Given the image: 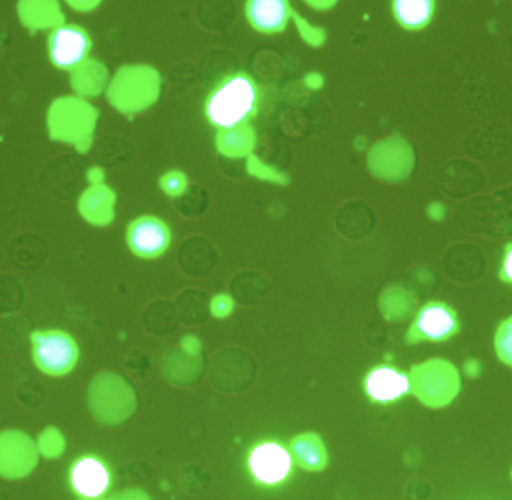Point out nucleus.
<instances>
[{
  "label": "nucleus",
  "mask_w": 512,
  "mask_h": 500,
  "mask_svg": "<svg viewBox=\"0 0 512 500\" xmlns=\"http://www.w3.org/2000/svg\"><path fill=\"white\" fill-rule=\"evenodd\" d=\"M259 107V89L248 74L224 78L206 101V117L210 125L221 131L242 128L255 116Z\"/></svg>",
  "instance_id": "obj_1"
},
{
  "label": "nucleus",
  "mask_w": 512,
  "mask_h": 500,
  "mask_svg": "<svg viewBox=\"0 0 512 500\" xmlns=\"http://www.w3.org/2000/svg\"><path fill=\"white\" fill-rule=\"evenodd\" d=\"M47 123L51 140L74 144L80 152H86L92 143L96 110L78 98H59L48 110Z\"/></svg>",
  "instance_id": "obj_2"
},
{
  "label": "nucleus",
  "mask_w": 512,
  "mask_h": 500,
  "mask_svg": "<svg viewBox=\"0 0 512 500\" xmlns=\"http://www.w3.org/2000/svg\"><path fill=\"white\" fill-rule=\"evenodd\" d=\"M30 343L33 363L45 375L65 376L77 366L80 349L74 337L66 331H33Z\"/></svg>",
  "instance_id": "obj_3"
},
{
  "label": "nucleus",
  "mask_w": 512,
  "mask_h": 500,
  "mask_svg": "<svg viewBox=\"0 0 512 500\" xmlns=\"http://www.w3.org/2000/svg\"><path fill=\"white\" fill-rule=\"evenodd\" d=\"M411 376L412 393L417 394L426 405L444 406L459 391V376L454 367L441 361L414 367Z\"/></svg>",
  "instance_id": "obj_4"
},
{
  "label": "nucleus",
  "mask_w": 512,
  "mask_h": 500,
  "mask_svg": "<svg viewBox=\"0 0 512 500\" xmlns=\"http://www.w3.org/2000/svg\"><path fill=\"white\" fill-rule=\"evenodd\" d=\"M460 330L459 316L453 307L441 301H430L418 310L408 334L409 345L420 342H445Z\"/></svg>",
  "instance_id": "obj_5"
},
{
  "label": "nucleus",
  "mask_w": 512,
  "mask_h": 500,
  "mask_svg": "<svg viewBox=\"0 0 512 500\" xmlns=\"http://www.w3.org/2000/svg\"><path fill=\"white\" fill-rule=\"evenodd\" d=\"M92 39L83 27L62 24L54 27L48 36V56L51 63L62 71L75 72L89 59Z\"/></svg>",
  "instance_id": "obj_6"
},
{
  "label": "nucleus",
  "mask_w": 512,
  "mask_h": 500,
  "mask_svg": "<svg viewBox=\"0 0 512 500\" xmlns=\"http://www.w3.org/2000/svg\"><path fill=\"white\" fill-rule=\"evenodd\" d=\"M249 472L259 486L276 487L285 483L294 468L291 451L274 441L256 444L249 453Z\"/></svg>",
  "instance_id": "obj_7"
},
{
  "label": "nucleus",
  "mask_w": 512,
  "mask_h": 500,
  "mask_svg": "<svg viewBox=\"0 0 512 500\" xmlns=\"http://www.w3.org/2000/svg\"><path fill=\"white\" fill-rule=\"evenodd\" d=\"M363 390L375 405H393L412 393L411 376L390 364H379L364 376Z\"/></svg>",
  "instance_id": "obj_8"
},
{
  "label": "nucleus",
  "mask_w": 512,
  "mask_h": 500,
  "mask_svg": "<svg viewBox=\"0 0 512 500\" xmlns=\"http://www.w3.org/2000/svg\"><path fill=\"white\" fill-rule=\"evenodd\" d=\"M69 487L80 499H102L110 490V468L98 456H81L69 468Z\"/></svg>",
  "instance_id": "obj_9"
},
{
  "label": "nucleus",
  "mask_w": 512,
  "mask_h": 500,
  "mask_svg": "<svg viewBox=\"0 0 512 500\" xmlns=\"http://www.w3.org/2000/svg\"><path fill=\"white\" fill-rule=\"evenodd\" d=\"M126 242L129 249L140 258H158L170 248L171 231L161 219L141 216L129 225Z\"/></svg>",
  "instance_id": "obj_10"
},
{
  "label": "nucleus",
  "mask_w": 512,
  "mask_h": 500,
  "mask_svg": "<svg viewBox=\"0 0 512 500\" xmlns=\"http://www.w3.org/2000/svg\"><path fill=\"white\" fill-rule=\"evenodd\" d=\"M249 23L262 33H277L285 29L291 8L285 0H251L246 3Z\"/></svg>",
  "instance_id": "obj_11"
},
{
  "label": "nucleus",
  "mask_w": 512,
  "mask_h": 500,
  "mask_svg": "<svg viewBox=\"0 0 512 500\" xmlns=\"http://www.w3.org/2000/svg\"><path fill=\"white\" fill-rule=\"evenodd\" d=\"M294 463L310 472L322 471L327 466L328 454L324 441L316 433H301L289 444Z\"/></svg>",
  "instance_id": "obj_12"
},
{
  "label": "nucleus",
  "mask_w": 512,
  "mask_h": 500,
  "mask_svg": "<svg viewBox=\"0 0 512 500\" xmlns=\"http://www.w3.org/2000/svg\"><path fill=\"white\" fill-rule=\"evenodd\" d=\"M114 194L105 186H93L80 198L81 216L95 225L110 224L113 219Z\"/></svg>",
  "instance_id": "obj_13"
},
{
  "label": "nucleus",
  "mask_w": 512,
  "mask_h": 500,
  "mask_svg": "<svg viewBox=\"0 0 512 500\" xmlns=\"http://www.w3.org/2000/svg\"><path fill=\"white\" fill-rule=\"evenodd\" d=\"M435 6L432 0H396L393 14L397 23L405 29L421 30L432 21Z\"/></svg>",
  "instance_id": "obj_14"
},
{
  "label": "nucleus",
  "mask_w": 512,
  "mask_h": 500,
  "mask_svg": "<svg viewBox=\"0 0 512 500\" xmlns=\"http://www.w3.org/2000/svg\"><path fill=\"white\" fill-rule=\"evenodd\" d=\"M21 23L32 30L62 26L63 15L56 2L20 3Z\"/></svg>",
  "instance_id": "obj_15"
},
{
  "label": "nucleus",
  "mask_w": 512,
  "mask_h": 500,
  "mask_svg": "<svg viewBox=\"0 0 512 500\" xmlns=\"http://www.w3.org/2000/svg\"><path fill=\"white\" fill-rule=\"evenodd\" d=\"M495 345L499 360L512 367V316L499 325Z\"/></svg>",
  "instance_id": "obj_16"
},
{
  "label": "nucleus",
  "mask_w": 512,
  "mask_h": 500,
  "mask_svg": "<svg viewBox=\"0 0 512 500\" xmlns=\"http://www.w3.org/2000/svg\"><path fill=\"white\" fill-rule=\"evenodd\" d=\"M161 186L168 195L176 197V195L183 194L186 191L188 180H186L185 174L173 171V173H168L167 176L162 177Z\"/></svg>",
  "instance_id": "obj_17"
},
{
  "label": "nucleus",
  "mask_w": 512,
  "mask_h": 500,
  "mask_svg": "<svg viewBox=\"0 0 512 500\" xmlns=\"http://www.w3.org/2000/svg\"><path fill=\"white\" fill-rule=\"evenodd\" d=\"M231 310H233V301H231L228 295H218V297L213 300L212 312L213 315L218 316V318H225V316L230 315Z\"/></svg>",
  "instance_id": "obj_18"
},
{
  "label": "nucleus",
  "mask_w": 512,
  "mask_h": 500,
  "mask_svg": "<svg viewBox=\"0 0 512 500\" xmlns=\"http://www.w3.org/2000/svg\"><path fill=\"white\" fill-rule=\"evenodd\" d=\"M499 276H501V279L504 280L505 283L512 285V243L505 248Z\"/></svg>",
  "instance_id": "obj_19"
},
{
  "label": "nucleus",
  "mask_w": 512,
  "mask_h": 500,
  "mask_svg": "<svg viewBox=\"0 0 512 500\" xmlns=\"http://www.w3.org/2000/svg\"><path fill=\"white\" fill-rule=\"evenodd\" d=\"M81 500H86V499H81ZM93 500H107V499L102 498V499H93Z\"/></svg>",
  "instance_id": "obj_20"
}]
</instances>
